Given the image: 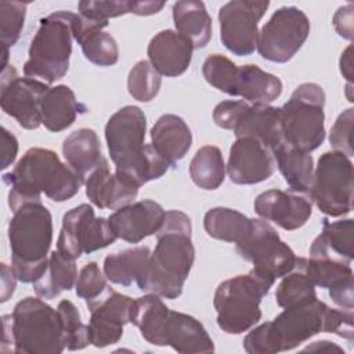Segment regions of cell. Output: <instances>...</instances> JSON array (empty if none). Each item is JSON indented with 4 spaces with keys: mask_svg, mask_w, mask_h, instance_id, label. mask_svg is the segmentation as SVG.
<instances>
[{
    "mask_svg": "<svg viewBox=\"0 0 354 354\" xmlns=\"http://www.w3.org/2000/svg\"><path fill=\"white\" fill-rule=\"evenodd\" d=\"M248 102L243 100L239 101H221L220 104H217L213 109V120L214 123L225 130H232L238 116L241 115L242 109L245 108Z\"/></svg>",
    "mask_w": 354,
    "mask_h": 354,
    "instance_id": "cell-45",
    "label": "cell"
},
{
    "mask_svg": "<svg viewBox=\"0 0 354 354\" xmlns=\"http://www.w3.org/2000/svg\"><path fill=\"white\" fill-rule=\"evenodd\" d=\"M166 217V210L155 201L144 199L116 209L108 221L118 238L138 243L144 238L156 234Z\"/></svg>",
    "mask_w": 354,
    "mask_h": 354,
    "instance_id": "cell-21",
    "label": "cell"
},
{
    "mask_svg": "<svg viewBox=\"0 0 354 354\" xmlns=\"http://www.w3.org/2000/svg\"><path fill=\"white\" fill-rule=\"evenodd\" d=\"M84 185L87 198L100 209H120L130 205L140 189L116 173H111L106 159L86 178Z\"/></svg>",
    "mask_w": 354,
    "mask_h": 354,
    "instance_id": "cell-25",
    "label": "cell"
},
{
    "mask_svg": "<svg viewBox=\"0 0 354 354\" xmlns=\"http://www.w3.org/2000/svg\"><path fill=\"white\" fill-rule=\"evenodd\" d=\"M325 351V353H333V351H337V353H343L344 354V351L339 347V346H336V344H333L332 342H329V340H318V342H314L311 346H307L306 348H304V351Z\"/></svg>",
    "mask_w": 354,
    "mask_h": 354,
    "instance_id": "cell-50",
    "label": "cell"
},
{
    "mask_svg": "<svg viewBox=\"0 0 354 354\" xmlns=\"http://www.w3.org/2000/svg\"><path fill=\"white\" fill-rule=\"evenodd\" d=\"M145 133L147 118L136 105L116 111L105 126V140L115 173L137 187L160 178L170 167L152 144L144 142Z\"/></svg>",
    "mask_w": 354,
    "mask_h": 354,
    "instance_id": "cell-3",
    "label": "cell"
},
{
    "mask_svg": "<svg viewBox=\"0 0 354 354\" xmlns=\"http://www.w3.org/2000/svg\"><path fill=\"white\" fill-rule=\"evenodd\" d=\"M156 239L137 286L142 292L177 299L195 260L191 218L181 210H167Z\"/></svg>",
    "mask_w": 354,
    "mask_h": 354,
    "instance_id": "cell-2",
    "label": "cell"
},
{
    "mask_svg": "<svg viewBox=\"0 0 354 354\" xmlns=\"http://www.w3.org/2000/svg\"><path fill=\"white\" fill-rule=\"evenodd\" d=\"M149 256L148 246H136L111 253L104 260V275L116 285L130 286L133 282L137 283L144 275Z\"/></svg>",
    "mask_w": 354,
    "mask_h": 354,
    "instance_id": "cell-34",
    "label": "cell"
},
{
    "mask_svg": "<svg viewBox=\"0 0 354 354\" xmlns=\"http://www.w3.org/2000/svg\"><path fill=\"white\" fill-rule=\"evenodd\" d=\"M353 319V310L332 308L315 299L286 307L272 321L252 329L243 339V348L249 354L289 351L321 332L335 333L351 342Z\"/></svg>",
    "mask_w": 354,
    "mask_h": 354,
    "instance_id": "cell-1",
    "label": "cell"
},
{
    "mask_svg": "<svg viewBox=\"0 0 354 354\" xmlns=\"http://www.w3.org/2000/svg\"><path fill=\"white\" fill-rule=\"evenodd\" d=\"M133 299L108 286L97 299L87 303L90 310L88 339L97 348L115 344L123 336V328L130 322Z\"/></svg>",
    "mask_w": 354,
    "mask_h": 354,
    "instance_id": "cell-17",
    "label": "cell"
},
{
    "mask_svg": "<svg viewBox=\"0 0 354 354\" xmlns=\"http://www.w3.org/2000/svg\"><path fill=\"white\" fill-rule=\"evenodd\" d=\"M48 88L47 83L32 77H21L12 65H7L1 72V109L14 118L21 127L35 130L41 124L40 104Z\"/></svg>",
    "mask_w": 354,
    "mask_h": 354,
    "instance_id": "cell-16",
    "label": "cell"
},
{
    "mask_svg": "<svg viewBox=\"0 0 354 354\" xmlns=\"http://www.w3.org/2000/svg\"><path fill=\"white\" fill-rule=\"evenodd\" d=\"M308 254V259L300 257V263L313 283L328 289L329 297L339 307L353 310L354 272L351 263L313 249Z\"/></svg>",
    "mask_w": 354,
    "mask_h": 354,
    "instance_id": "cell-18",
    "label": "cell"
},
{
    "mask_svg": "<svg viewBox=\"0 0 354 354\" xmlns=\"http://www.w3.org/2000/svg\"><path fill=\"white\" fill-rule=\"evenodd\" d=\"M351 51H353V46L350 44L340 57V72L343 75V77L348 82V84H351V77H353V57H351Z\"/></svg>",
    "mask_w": 354,
    "mask_h": 354,
    "instance_id": "cell-49",
    "label": "cell"
},
{
    "mask_svg": "<svg viewBox=\"0 0 354 354\" xmlns=\"http://www.w3.org/2000/svg\"><path fill=\"white\" fill-rule=\"evenodd\" d=\"M116 239L108 218L95 217L93 207L82 203L64 214L57 250L76 260L84 253L90 254L109 246Z\"/></svg>",
    "mask_w": 354,
    "mask_h": 354,
    "instance_id": "cell-14",
    "label": "cell"
},
{
    "mask_svg": "<svg viewBox=\"0 0 354 354\" xmlns=\"http://www.w3.org/2000/svg\"><path fill=\"white\" fill-rule=\"evenodd\" d=\"M177 33L191 41L194 50L203 48L212 39V18L202 1L181 0L173 4Z\"/></svg>",
    "mask_w": 354,
    "mask_h": 354,
    "instance_id": "cell-30",
    "label": "cell"
},
{
    "mask_svg": "<svg viewBox=\"0 0 354 354\" xmlns=\"http://www.w3.org/2000/svg\"><path fill=\"white\" fill-rule=\"evenodd\" d=\"M232 131L236 138L252 137L271 151L283 141L281 109L268 104H246Z\"/></svg>",
    "mask_w": 354,
    "mask_h": 354,
    "instance_id": "cell-23",
    "label": "cell"
},
{
    "mask_svg": "<svg viewBox=\"0 0 354 354\" xmlns=\"http://www.w3.org/2000/svg\"><path fill=\"white\" fill-rule=\"evenodd\" d=\"M64 350L59 313L40 297L28 296L15 304L11 314L3 315V353L61 354Z\"/></svg>",
    "mask_w": 354,
    "mask_h": 354,
    "instance_id": "cell-5",
    "label": "cell"
},
{
    "mask_svg": "<svg viewBox=\"0 0 354 354\" xmlns=\"http://www.w3.org/2000/svg\"><path fill=\"white\" fill-rule=\"evenodd\" d=\"M160 84L162 77L149 61H138L127 76L129 94L140 102L152 101L158 95Z\"/></svg>",
    "mask_w": 354,
    "mask_h": 354,
    "instance_id": "cell-40",
    "label": "cell"
},
{
    "mask_svg": "<svg viewBox=\"0 0 354 354\" xmlns=\"http://www.w3.org/2000/svg\"><path fill=\"white\" fill-rule=\"evenodd\" d=\"M254 212L286 231L303 227L313 213L311 199L295 191L268 189L254 199Z\"/></svg>",
    "mask_w": 354,
    "mask_h": 354,
    "instance_id": "cell-20",
    "label": "cell"
},
{
    "mask_svg": "<svg viewBox=\"0 0 354 354\" xmlns=\"http://www.w3.org/2000/svg\"><path fill=\"white\" fill-rule=\"evenodd\" d=\"M325 93L317 83H301L279 108L283 140L295 148L313 152L325 140Z\"/></svg>",
    "mask_w": 354,
    "mask_h": 354,
    "instance_id": "cell-10",
    "label": "cell"
},
{
    "mask_svg": "<svg viewBox=\"0 0 354 354\" xmlns=\"http://www.w3.org/2000/svg\"><path fill=\"white\" fill-rule=\"evenodd\" d=\"M28 3L0 1V36L3 51H8L21 35Z\"/></svg>",
    "mask_w": 354,
    "mask_h": 354,
    "instance_id": "cell-42",
    "label": "cell"
},
{
    "mask_svg": "<svg viewBox=\"0 0 354 354\" xmlns=\"http://www.w3.org/2000/svg\"><path fill=\"white\" fill-rule=\"evenodd\" d=\"M165 1H80L77 4L80 17L108 25L109 18L124 14L152 15L159 12Z\"/></svg>",
    "mask_w": 354,
    "mask_h": 354,
    "instance_id": "cell-35",
    "label": "cell"
},
{
    "mask_svg": "<svg viewBox=\"0 0 354 354\" xmlns=\"http://www.w3.org/2000/svg\"><path fill=\"white\" fill-rule=\"evenodd\" d=\"M225 176L221 151L214 145H205L196 151L189 163V177L202 189H217Z\"/></svg>",
    "mask_w": 354,
    "mask_h": 354,
    "instance_id": "cell-38",
    "label": "cell"
},
{
    "mask_svg": "<svg viewBox=\"0 0 354 354\" xmlns=\"http://www.w3.org/2000/svg\"><path fill=\"white\" fill-rule=\"evenodd\" d=\"M308 35V17L295 6L281 7L260 29L256 48L261 58L285 64L301 48Z\"/></svg>",
    "mask_w": 354,
    "mask_h": 354,
    "instance_id": "cell-13",
    "label": "cell"
},
{
    "mask_svg": "<svg viewBox=\"0 0 354 354\" xmlns=\"http://www.w3.org/2000/svg\"><path fill=\"white\" fill-rule=\"evenodd\" d=\"M275 279L256 268L246 275L223 281L213 299L218 328L230 335H239L253 328L261 318L260 303Z\"/></svg>",
    "mask_w": 354,
    "mask_h": 354,
    "instance_id": "cell-7",
    "label": "cell"
},
{
    "mask_svg": "<svg viewBox=\"0 0 354 354\" xmlns=\"http://www.w3.org/2000/svg\"><path fill=\"white\" fill-rule=\"evenodd\" d=\"M62 153L66 163L83 181L105 160L97 133L87 127L72 131L64 140Z\"/></svg>",
    "mask_w": 354,
    "mask_h": 354,
    "instance_id": "cell-28",
    "label": "cell"
},
{
    "mask_svg": "<svg viewBox=\"0 0 354 354\" xmlns=\"http://www.w3.org/2000/svg\"><path fill=\"white\" fill-rule=\"evenodd\" d=\"M108 25L94 22L76 15L75 40L80 44L82 51L90 62L98 66H112L119 59V47L116 40L102 29Z\"/></svg>",
    "mask_w": 354,
    "mask_h": 354,
    "instance_id": "cell-27",
    "label": "cell"
},
{
    "mask_svg": "<svg viewBox=\"0 0 354 354\" xmlns=\"http://www.w3.org/2000/svg\"><path fill=\"white\" fill-rule=\"evenodd\" d=\"M277 304L282 308L304 304L317 299L315 285L304 272L300 257H297L295 268L282 277L275 292Z\"/></svg>",
    "mask_w": 354,
    "mask_h": 354,
    "instance_id": "cell-39",
    "label": "cell"
},
{
    "mask_svg": "<svg viewBox=\"0 0 354 354\" xmlns=\"http://www.w3.org/2000/svg\"><path fill=\"white\" fill-rule=\"evenodd\" d=\"M169 310L160 296L148 293L133 300L130 322L140 329L141 336L148 343L162 347V332Z\"/></svg>",
    "mask_w": 354,
    "mask_h": 354,
    "instance_id": "cell-33",
    "label": "cell"
},
{
    "mask_svg": "<svg viewBox=\"0 0 354 354\" xmlns=\"http://www.w3.org/2000/svg\"><path fill=\"white\" fill-rule=\"evenodd\" d=\"M354 109L348 108L343 111L336 122L333 123L329 134V142L333 151L342 152L348 158L353 156V140H351V129H353Z\"/></svg>",
    "mask_w": 354,
    "mask_h": 354,
    "instance_id": "cell-44",
    "label": "cell"
},
{
    "mask_svg": "<svg viewBox=\"0 0 354 354\" xmlns=\"http://www.w3.org/2000/svg\"><path fill=\"white\" fill-rule=\"evenodd\" d=\"M202 75L214 88L250 104H270L282 93L278 76L253 64L238 66L221 54H212L205 59Z\"/></svg>",
    "mask_w": 354,
    "mask_h": 354,
    "instance_id": "cell-9",
    "label": "cell"
},
{
    "mask_svg": "<svg viewBox=\"0 0 354 354\" xmlns=\"http://www.w3.org/2000/svg\"><path fill=\"white\" fill-rule=\"evenodd\" d=\"M250 220L243 213L230 207H213L203 217V227L209 236L236 243L250 227Z\"/></svg>",
    "mask_w": 354,
    "mask_h": 354,
    "instance_id": "cell-37",
    "label": "cell"
},
{
    "mask_svg": "<svg viewBox=\"0 0 354 354\" xmlns=\"http://www.w3.org/2000/svg\"><path fill=\"white\" fill-rule=\"evenodd\" d=\"M162 346H170L180 354L214 351V343L205 326L192 315L173 310H169L163 325Z\"/></svg>",
    "mask_w": 354,
    "mask_h": 354,
    "instance_id": "cell-24",
    "label": "cell"
},
{
    "mask_svg": "<svg viewBox=\"0 0 354 354\" xmlns=\"http://www.w3.org/2000/svg\"><path fill=\"white\" fill-rule=\"evenodd\" d=\"M268 6V1L232 0L218 10L220 39L230 53L245 57L254 51L259 21Z\"/></svg>",
    "mask_w": 354,
    "mask_h": 354,
    "instance_id": "cell-15",
    "label": "cell"
},
{
    "mask_svg": "<svg viewBox=\"0 0 354 354\" xmlns=\"http://www.w3.org/2000/svg\"><path fill=\"white\" fill-rule=\"evenodd\" d=\"M76 15L71 11H55L40 19L24 65L26 77L41 79L50 84L66 75Z\"/></svg>",
    "mask_w": 354,
    "mask_h": 354,
    "instance_id": "cell-8",
    "label": "cell"
},
{
    "mask_svg": "<svg viewBox=\"0 0 354 354\" xmlns=\"http://www.w3.org/2000/svg\"><path fill=\"white\" fill-rule=\"evenodd\" d=\"M64 333V344L69 351L83 350L90 344L88 325H84L80 319V314L76 306L71 300H61L57 307Z\"/></svg>",
    "mask_w": 354,
    "mask_h": 354,
    "instance_id": "cell-41",
    "label": "cell"
},
{
    "mask_svg": "<svg viewBox=\"0 0 354 354\" xmlns=\"http://www.w3.org/2000/svg\"><path fill=\"white\" fill-rule=\"evenodd\" d=\"M192 51L194 47L189 40L171 29H165L151 39L147 54L149 64L159 75L177 77L188 69Z\"/></svg>",
    "mask_w": 354,
    "mask_h": 354,
    "instance_id": "cell-22",
    "label": "cell"
},
{
    "mask_svg": "<svg viewBox=\"0 0 354 354\" xmlns=\"http://www.w3.org/2000/svg\"><path fill=\"white\" fill-rule=\"evenodd\" d=\"M18 153V141L6 127L1 129V169L14 163Z\"/></svg>",
    "mask_w": 354,
    "mask_h": 354,
    "instance_id": "cell-47",
    "label": "cell"
},
{
    "mask_svg": "<svg viewBox=\"0 0 354 354\" xmlns=\"http://www.w3.org/2000/svg\"><path fill=\"white\" fill-rule=\"evenodd\" d=\"M241 257L253 268L271 275L275 281L290 272L297 261L295 252L279 238L275 228L266 220L252 218L250 227L235 243Z\"/></svg>",
    "mask_w": 354,
    "mask_h": 354,
    "instance_id": "cell-12",
    "label": "cell"
},
{
    "mask_svg": "<svg viewBox=\"0 0 354 354\" xmlns=\"http://www.w3.org/2000/svg\"><path fill=\"white\" fill-rule=\"evenodd\" d=\"M274 170L272 151L260 141L252 137H241L231 145L227 174L234 184H259L270 178Z\"/></svg>",
    "mask_w": 354,
    "mask_h": 354,
    "instance_id": "cell-19",
    "label": "cell"
},
{
    "mask_svg": "<svg viewBox=\"0 0 354 354\" xmlns=\"http://www.w3.org/2000/svg\"><path fill=\"white\" fill-rule=\"evenodd\" d=\"M11 267L24 283L35 282L44 272L53 242V217L41 202L19 206L8 223Z\"/></svg>",
    "mask_w": 354,
    "mask_h": 354,
    "instance_id": "cell-6",
    "label": "cell"
},
{
    "mask_svg": "<svg viewBox=\"0 0 354 354\" xmlns=\"http://www.w3.org/2000/svg\"><path fill=\"white\" fill-rule=\"evenodd\" d=\"M353 3L342 6L333 15V26L339 36L353 40Z\"/></svg>",
    "mask_w": 354,
    "mask_h": 354,
    "instance_id": "cell-46",
    "label": "cell"
},
{
    "mask_svg": "<svg viewBox=\"0 0 354 354\" xmlns=\"http://www.w3.org/2000/svg\"><path fill=\"white\" fill-rule=\"evenodd\" d=\"M17 279L18 278H17L12 267L3 263L1 264V303L7 301L12 296Z\"/></svg>",
    "mask_w": 354,
    "mask_h": 354,
    "instance_id": "cell-48",
    "label": "cell"
},
{
    "mask_svg": "<svg viewBox=\"0 0 354 354\" xmlns=\"http://www.w3.org/2000/svg\"><path fill=\"white\" fill-rule=\"evenodd\" d=\"M86 111L87 108L76 100L71 87L65 84L50 87L40 104L41 124H44L47 130L58 133L72 126L77 115Z\"/></svg>",
    "mask_w": 354,
    "mask_h": 354,
    "instance_id": "cell-29",
    "label": "cell"
},
{
    "mask_svg": "<svg viewBox=\"0 0 354 354\" xmlns=\"http://www.w3.org/2000/svg\"><path fill=\"white\" fill-rule=\"evenodd\" d=\"M353 232V218L339 221H329L328 218H324L322 232L313 241L310 249L319 250L351 263L354 259Z\"/></svg>",
    "mask_w": 354,
    "mask_h": 354,
    "instance_id": "cell-36",
    "label": "cell"
},
{
    "mask_svg": "<svg viewBox=\"0 0 354 354\" xmlns=\"http://www.w3.org/2000/svg\"><path fill=\"white\" fill-rule=\"evenodd\" d=\"M272 155L290 191L300 194L308 192L314 176L313 156L308 152L295 148L285 140L272 149Z\"/></svg>",
    "mask_w": 354,
    "mask_h": 354,
    "instance_id": "cell-31",
    "label": "cell"
},
{
    "mask_svg": "<svg viewBox=\"0 0 354 354\" xmlns=\"http://www.w3.org/2000/svg\"><path fill=\"white\" fill-rule=\"evenodd\" d=\"M106 288L108 283L105 281V277L102 275V271L95 261L87 263L80 270L75 283L76 295L84 299L86 303L97 299Z\"/></svg>",
    "mask_w": 354,
    "mask_h": 354,
    "instance_id": "cell-43",
    "label": "cell"
},
{
    "mask_svg": "<svg viewBox=\"0 0 354 354\" xmlns=\"http://www.w3.org/2000/svg\"><path fill=\"white\" fill-rule=\"evenodd\" d=\"M3 181L10 187L11 212L25 203L41 202V194L54 202L68 201L84 184L54 151L39 147L28 149L14 169L3 176Z\"/></svg>",
    "mask_w": 354,
    "mask_h": 354,
    "instance_id": "cell-4",
    "label": "cell"
},
{
    "mask_svg": "<svg viewBox=\"0 0 354 354\" xmlns=\"http://www.w3.org/2000/svg\"><path fill=\"white\" fill-rule=\"evenodd\" d=\"M151 144L170 167H176L191 148L192 133L183 118L166 113L151 129Z\"/></svg>",
    "mask_w": 354,
    "mask_h": 354,
    "instance_id": "cell-26",
    "label": "cell"
},
{
    "mask_svg": "<svg viewBox=\"0 0 354 354\" xmlns=\"http://www.w3.org/2000/svg\"><path fill=\"white\" fill-rule=\"evenodd\" d=\"M77 279L75 260L64 256L58 250L50 253L44 272L33 282L36 296L51 300L65 290H71Z\"/></svg>",
    "mask_w": 354,
    "mask_h": 354,
    "instance_id": "cell-32",
    "label": "cell"
},
{
    "mask_svg": "<svg viewBox=\"0 0 354 354\" xmlns=\"http://www.w3.org/2000/svg\"><path fill=\"white\" fill-rule=\"evenodd\" d=\"M353 162L337 151L319 156L310 187L311 202L330 217L348 214L353 210Z\"/></svg>",
    "mask_w": 354,
    "mask_h": 354,
    "instance_id": "cell-11",
    "label": "cell"
}]
</instances>
